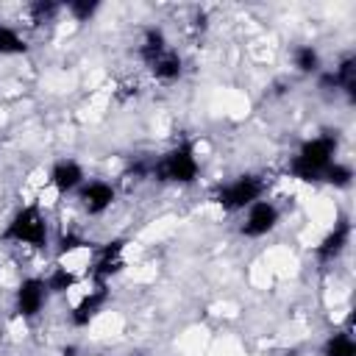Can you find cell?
I'll return each instance as SVG.
<instances>
[{
    "label": "cell",
    "mask_w": 356,
    "mask_h": 356,
    "mask_svg": "<svg viewBox=\"0 0 356 356\" xmlns=\"http://www.w3.org/2000/svg\"><path fill=\"white\" fill-rule=\"evenodd\" d=\"M3 242H11V245L25 248V250H44L50 245V220H47V211H42L33 203H25L6 222Z\"/></svg>",
    "instance_id": "obj_1"
},
{
    "label": "cell",
    "mask_w": 356,
    "mask_h": 356,
    "mask_svg": "<svg viewBox=\"0 0 356 356\" xmlns=\"http://www.w3.org/2000/svg\"><path fill=\"white\" fill-rule=\"evenodd\" d=\"M337 161V139L334 136H325V134H317L312 139H306L295 156L289 159V172L295 181H303V184H314L323 178V172Z\"/></svg>",
    "instance_id": "obj_2"
},
{
    "label": "cell",
    "mask_w": 356,
    "mask_h": 356,
    "mask_svg": "<svg viewBox=\"0 0 356 356\" xmlns=\"http://www.w3.org/2000/svg\"><path fill=\"white\" fill-rule=\"evenodd\" d=\"M150 175L161 184L192 186L200 178V156H197L195 145L181 142V145H172L170 150H164L161 156H156V161L150 164Z\"/></svg>",
    "instance_id": "obj_3"
},
{
    "label": "cell",
    "mask_w": 356,
    "mask_h": 356,
    "mask_svg": "<svg viewBox=\"0 0 356 356\" xmlns=\"http://www.w3.org/2000/svg\"><path fill=\"white\" fill-rule=\"evenodd\" d=\"M261 197H267V178L256 175V172H242V175L220 184L211 195V200L220 206V211H228V214H239Z\"/></svg>",
    "instance_id": "obj_4"
},
{
    "label": "cell",
    "mask_w": 356,
    "mask_h": 356,
    "mask_svg": "<svg viewBox=\"0 0 356 356\" xmlns=\"http://www.w3.org/2000/svg\"><path fill=\"white\" fill-rule=\"evenodd\" d=\"M134 245L136 242L114 239V242H106L103 248H97L95 259H92V267H89V278L108 284L111 278L125 273L131 267V261H134Z\"/></svg>",
    "instance_id": "obj_5"
},
{
    "label": "cell",
    "mask_w": 356,
    "mask_h": 356,
    "mask_svg": "<svg viewBox=\"0 0 356 356\" xmlns=\"http://www.w3.org/2000/svg\"><path fill=\"white\" fill-rule=\"evenodd\" d=\"M242 220H239V234L245 239H261L267 234H273L281 222V206L270 197H261L256 203H250L245 211H239Z\"/></svg>",
    "instance_id": "obj_6"
},
{
    "label": "cell",
    "mask_w": 356,
    "mask_h": 356,
    "mask_svg": "<svg viewBox=\"0 0 356 356\" xmlns=\"http://www.w3.org/2000/svg\"><path fill=\"white\" fill-rule=\"evenodd\" d=\"M50 300V289L42 275H25L14 286V314L22 320H36Z\"/></svg>",
    "instance_id": "obj_7"
},
{
    "label": "cell",
    "mask_w": 356,
    "mask_h": 356,
    "mask_svg": "<svg viewBox=\"0 0 356 356\" xmlns=\"http://www.w3.org/2000/svg\"><path fill=\"white\" fill-rule=\"evenodd\" d=\"M72 197L86 217H103L117 200V186L106 178H86Z\"/></svg>",
    "instance_id": "obj_8"
},
{
    "label": "cell",
    "mask_w": 356,
    "mask_h": 356,
    "mask_svg": "<svg viewBox=\"0 0 356 356\" xmlns=\"http://www.w3.org/2000/svg\"><path fill=\"white\" fill-rule=\"evenodd\" d=\"M83 181H86V170H83L81 161H75V159H58V161L47 170V184H50L61 197H64V195H75Z\"/></svg>",
    "instance_id": "obj_9"
},
{
    "label": "cell",
    "mask_w": 356,
    "mask_h": 356,
    "mask_svg": "<svg viewBox=\"0 0 356 356\" xmlns=\"http://www.w3.org/2000/svg\"><path fill=\"white\" fill-rule=\"evenodd\" d=\"M348 245H350V222L348 220H334V225L328 228V234L317 245V256H320V261L331 264L348 250Z\"/></svg>",
    "instance_id": "obj_10"
},
{
    "label": "cell",
    "mask_w": 356,
    "mask_h": 356,
    "mask_svg": "<svg viewBox=\"0 0 356 356\" xmlns=\"http://www.w3.org/2000/svg\"><path fill=\"white\" fill-rule=\"evenodd\" d=\"M147 70H150L153 81H159L161 86H170V83H175V81L184 75V58L178 56L175 47H167L159 58H153V61L147 64Z\"/></svg>",
    "instance_id": "obj_11"
},
{
    "label": "cell",
    "mask_w": 356,
    "mask_h": 356,
    "mask_svg": "<svg viewBox=\"0 0 356 356\" xmlns=\"http://www.w3.org/2000/svg\"><path fill=\"white\" fill-rule=\"evenodd\" d=\"M320 67H323V58H320V50L314 44H298V47H292V70L295 72L314 75Z\"/></svg>",
    "instance_id": "obj_12"
},
{
    "label": "cell",
    "mask_w": 356,
    "mask_h": 356,
    "mask_svg": "<svg viewBox=\"0 0 356 356\" xmlns=\"http://www.w3.org/2000/svg\"><path fill=\"white\" fill-rule=\"evenodd\" d=\"M28 53V39L17 25L0 22V56H22Z\"/></svg>",
    "instance_id": "obj_13"
},
{
    "label": "cell",
    "mask_w": 356,
    "mask_h": 356,
    "mask_svg": "<svg viewBox=\"0 0 356 356\" xmlns=\"http://www.w3.org/2000/svg\"><path fill=\"white\" fill-rule=\"evenodd\" d=\"M323 356H356V342L348 328H339L325 337L323 342Z\"/></svg>",
    "instance_id": "obj_14"
},
{
    "label": "cell",
    "mask_w": 356,
    "mask_h": 356,
    "mask_svg": "<svg viewBox=\"0 0 356 356\" xmlns=\"http://www.w3.org/2000/svg\"><path fill=\"white\" fill-rule=\"evenodd\" d=\"M320 181H325V184H328V186H334V189H345V186H350V181H353V170L337 159V161L323 172V178H320Z\"/></svg>",
    "instance_id": "obj_15"
},
{
    "label": "cell",
    "mask_w": 356,
    "mask_h": 356,
    "mask_svg": "<svg viewBox=\"0 0 356 356\" xmlns=\"http://www.w3.org/2000/svg\"><path fill=\"white\" fill-rule=\"evenodd\" d=\"M97 8H100L97 3H70V6H67V14H70L72 19H78V22H86V19L95 17Z\"/></svg>",
    "instance_id": "obj_16"
}]
</instances>
